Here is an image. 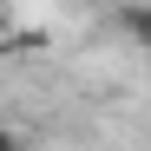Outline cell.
<instances>
[{"label":"cell","instance_id":"obj_1","mask_svg":"<svg viewBox=\"0 0 151 151\" xmlns=\"http://www.w3.org/2000/svg\"><path fill=\"white\" fill-rule=\"evenodd\" d=\"M112 27H118V40H132L138 53H151V0H125L112 13Z\"/></svg>","mask_w":151,"mask_h":151},{"label":"cell","instance_id":"obj_3","mask_svg":"<svg viewBox=\"0 0 151 151\" xmlns=\"http://www.w3.org/2000/svg\"><path fill=\"white\" fill-rule=\"evenodd\" d=\"M7 40H13V33H7V13H0V46H7Z\"/></svg>","mask_w":151,"mask_h":151},{"label":"cell","instance_id":"obj_2","mask_svg":"<svg viewBox=\"0 0 151 151\" xmlns=\"http://www.w3.org/2000/svg\"><path fill=\"white\" fill-rule=\"evenodd\" d=\"M0 151H27V145H20V132H13V125H0Z\"/></svg>","mask_w":151,"mask_h":151}]
</instances>
